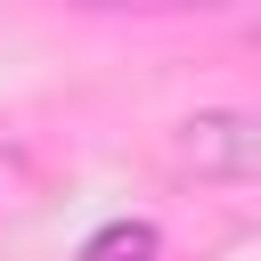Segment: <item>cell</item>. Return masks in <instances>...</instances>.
Masks as SVG:
<instances>
[{
	"mask_svg": "<svg viewBox=\"0 0 261 261\" xmlns=\"http://www.w3.org/2000/svg\"><path fill=\"white\" fill-rule=\"evenodd\" d=\"M179 163H188L196 179L245 188L253 163H261V130H253V114H196V122H179Z\"/></svg>",
	"mask_w": 261,
	"mask_h": 261,
	"instance_id": "cell-1",
	"label": "cell"
},
{
	"mask_svg": "<svg viewBox=\"0 0 261 261\" xmlns=\"http://www.w3.org/2000/svg\"><path fill=\"white\" fill-rule=\"evenodd\" d=\"M163 253V237H155V220H106L73 261H155Z\"/></svg>",
	"mask_w": 261,
	"mask_h": 261,
	"instance_id": "cell-2",
	"label": "cell"
},
{
	"mask_svg": "<svg viewBox=\"0 0 261 261\" xmlns=\"http://www.w3.org/2000/svg\"><path fill=\"white\" fill-rule=\"evenodd\" d=\"M73 8H139V16H171V8H237V0H73Z\"/></svg>",
	"mask_w": 261,
	"mask_h": 261,
	"instance_id": "cell-3",
	"label": "cell"
}]
</instances>
